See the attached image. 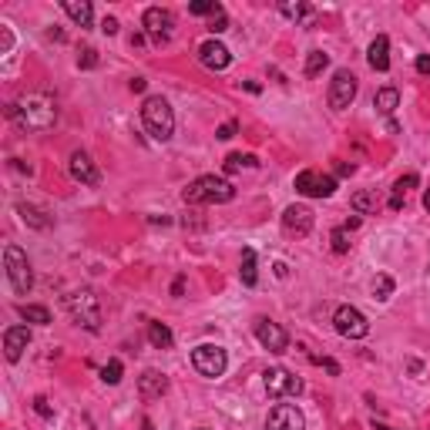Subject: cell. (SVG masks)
I'll list each match as a JSON object with an SVG mask.
<instances>
[{"label":"cell","mask_w":430,"mask_h":430,"mask_svg":"<svg viewBox=\"0 0 430 430\" xmlns=\"http://www.w3.org/2000/svg\"><path fill=\"white\" fill-rule=\"evenodd\" d=\"M148 343H152L155 350H168L175 336H172V329L165 326V323H148Z\"/></svg>","instance_id":"26"},{"label":"cell","mask_w":430,"mask_h":430,"mask_svg":"<svg viewBox=\"0 0 430 430\" xmlns=\"http://www.w3.org/2000/svg\"><path fill=\"white\" fill-rule=\"evenodd\" d=\"M13 48V38H11V31H7V27L0 24V54H7Z\"/></svg>","instance_id":"39"},{"label":"cell","mask_w":430,"mask_h":430,"mask_svg":"<svg viewBox=\"0 0 430 430\" xmlns=\"http://www.w3.org/2000/svg\"><path fill=\"white\" fill-rule=\"evenodd\" d=\"M272 269H276V276H279V279H286V276H290V266H286V263H276Z\"/></svg>","instance_id":"44"},{"label":"cell","mask_w":430,"mask_h":430,"mask_svg":"<svg viewBox=\"0 0 430 430\" xmlns=\"http://www.w3.org/2000/svg\"><path fill=\"white\" fill-rule=\"evenodd\" d=\"M296 192L306 195V199H329L336 192V178L333 175H323L316 168H306L296 175Z\"/></svg>","instance_id":"8"},{"label":"cell","mask_w":430,"mask_h":430,"mask_svg":"<svg viewBox=\"0 0 430 430\" xmlns=\"http://www.w3.org/2000/svg\"><path fill=\"white\" fill-rule=\"evenodd\" d=\"M367 61L373 71H390V40H387V34H380V38L370 44Z\"/></svg>","instance_id":"20"},{"label":"cell","mask_w":430,"mask_h":430,"mask_svg":"<svg viewBox=\"0 0 430 430\" xmlns=\"http://www.w3.org/2000/svg\"><path fill=\"white\" fill-rule=\"evenodd\" d=\"M236 131H239V125H236V121H226V125L219 128V131H215V135H219V138L226 141V138H232V135H236Z\"/></svg>","instance_id":"40"},{"label":"cell","mask_w":430,"mask_h":430,"mask_svg":"<svg viewBox=\"0 0 430 430\" xmlns=\"http://www.w3.org/2000/svg\"><path fill=\"white\" fill-rule=\"evenodd\" d=\"M182 199H185V205H226L236 199V189H232V182H226V178L202 175L182 192Z\"/></svg>","instance_id":"2"},{"label":"cell","mask_w":430,"mask_h":430,"mask_svg":"<svg viewBox=\"0 0 430 430\" xmlns=\"http://www.w3.org/2000/svg\"><path fill=\"white\" fill-rule=\"evenodd\" d=\"M67 309H71V316L75 323H81L84 329H98L101 326V303H98V296L94 290H75L67 296Z\"/></svg>","instance_id":"5"},{"label":"cell","mask_w":430,"mask_h":430,"mask_svg":"<svg viewBox=\"0 0 430 430\" xmlns=\"http://www.w3.org/2000/svg\"><path fill=\"white\" fill-rule=\"evenodd\" d=\"M71 178L81 182V185H98V182H101V172L94 168V162H91L88 152H75V155H71Z\"/></svg>","instance_id":"17"},{"label":"cell","mask_w":430,"mask_h":430,"mask_svg":"<svg viewBox=\"0 0 430 430\" xmlns=\"http://www.w3.org/2000/svg\"><path fill=\"white\" fill-rule=\"evenodd\" d=\"M17 215H21V219H24V226H31V228H51V219L40 212L38 205L21 202V205H17Z\"/></svg>","instance_id":"22"},{"label":"cell","mask_w":430,"mask_h":430,"mask_svg":"<svg viewBox=\"0 0 430 430\" xmlns=\"http://www.w3.org/2000/svg\"><path fill=\"white\" fill-rule=\"evenodd\" d=\"M34 410H38L40 417H48V420L54 417V410H51V404H48V397H34Z\"/></svg>","instance_id":"37"},{"label":"cell","mask_w":430,"mask_h":430,"mask_svg":"<svg viewBox=\"0 0 430 430\" xmlns=\"http://www.w3.org/2000/svg\"><path fill=\"white\" fill-rule=\"evenodd\" d=\"M192 367L199 370L202 377L219 380L222 373H226V367H228V356H226L222 346H215V343H202V346H195V350H192Z\"/></svg>","instance_id":"6"},{"label":"cell","mask_w":430,"mask_h":430,"mask_svg":"<svg viewBox=\"0 0 430 430\" xmlns=\"http://www.w3.org/2000/svg\"><path fill=\"white\" fill-rule=\"evenodd\" d=\"M141 121H145V131L155 141H168L175 135V111H172V104L165 101L162 94L145 98V104H141Z\"/></svg>","instance_id":"3"},{"label":"cell","mask_w":430,"mask_h":430,"mask_svg":"<svg viewBox=\"0 0 430 430\" xmlns=\"http://www.w3.org/2000/svg\"><path fill=\"white\" fill-rule=\"evenodd\" d=\"M141 24H145V31H148V38H152L155 44H165V40L172 38L175 17H172V11H165V7H148L145 17H141Z\"/></svg>","instance_id":"11"},{"label":"cell","mask_w":430,"mask_h":430,"mask_svg":"<svg viewBox=\"0 0 430 430\" xmlns=\"http://www.w3.org/2000/svg\"><path fill=\"white\" fill-rule=\"evenodd\" d=\"M329 242H333V253H350V228H336Z\"/></svg>","instance_id":"34"},{"label":"cell","mask_w":430,"mask_h":430,"mask_svg":"<svg viewBox=\"0 0 430 430\" xmlns=\"http://www.w3.org/2000/svg\"><path fill=\"white\" fill-rule=\"evenodd\" d=\"M4 266H7V279L17 296H27L34 290V272H31V263H27V253L21 246H7L4 249Z\"/></svg>","instance_id":"4"},{"label":"cell","mask_w":430,"mask_h":430,"mask_svg":"<svg viewBox=\"0 0 430 430\" xmlns=\"http://www.w3.org/2000/svg\"><path fill=\"white\" fill-rule=\"evenodd\" d=\"M333 326H336V333L346 336V340H363L370 333L367 316H363L356 306H340V309L333 313Z\"/></svg>","instance_id":"9"},{"label":"cell","mask_w":430,"mask_h":430,"mask_svg":"<svg viewBox=\"0 0 430 430\" xmlns=\"http://www.w3.org/2000/svg\"><path fill=\"white\" fill-rule=\"evenodd\" d=\"M266 430H306V417L299 407L292 404H279L269 410L266 417Z\"/></svg>","instance_id":"12"},{"label":"cell","mask_w":430,"mask_h":430,"mask_svg":"<svg viewBox=\"0 0 430 430\" xmlns=\"http://www.w3.org/2000/svg\"><path fill=\"white\" fill-rule=\"evenodd\" d=\"M101 31H104V34H108V38H111V34H118V21H114V17H104Z\"/></svg>","instance_id":"42"},{"label":"cell","mask_w":430,"mask_h":430,"mask_svg":"<svg viewBox=\"0 0 430 430\" xmlns=\"http://www.w3.org/2000/svg\"><path fill=\"white\" fill-rule=\"evenodd\" d=\"M417 182H420V178L414 175V172L393 182V192H390V209H393V212H400V209H404V195H407V189H414Z\"/></svg>","instance_id":"23"},{"label":"cell","mask_w":430,"mask_h":430,"mask_svg":"<svg viewBox=\"0 0 430 430\" xmlns=\"http://www.w3.org/2000/svg\"><path fill=\"white\" fill-rule=\"evenodd\" d=\"M182 290H185V279H175V286H172V296H182Z\"/></svg>","instance_id":"45"},{"label":"cell","mask_w":430,"mask_h":430,"mask_svg":"<svg viewBox=\"0 0 430 430\" xmlns=\"http://www.w3.org/2000/svg\"><path fill=\"white\" fill-rule=\"evenodd\" d=\"M313 363H319V367L326 370V373H333V377L340 373V363H336V360H326V356H313Z\"/></svg>","instance_id":"38"},{"label":"cell","mask_w":430,"mask_h":430,"mask_svg":"<svg viewBox=\"0 0 430 430\" xmlns=\"http://www.w3.org/2000/svg\"><path fill=\"white\" fill-rule=\"evenodd\" d=\"M27 346H31V329L27 326H7L4 329V356H7L11 363H17V360L24 356Z\"/></svg>","instance_id":"16"},{"label":"cell","mask_w":430,"mask_h":430,"mask_svg":"<svg viewBox=\"0 0 430 430\" xmlns=\"http://www.w3.org/2000/svg\"><path fill=\"white\" fill-rule=\"evenodd\" d=\"M417 75H430V54H420L417 57Z\"/></svg>","instance_id":"41"},{"label":"cell","mask_w":430,"mask_h":430,"mask_svg":"<svg viewBox=\"0 0 430 430\" xmlns=\"http://www.w3.org/2000/svg\"><path fill=\"white\" fill-rule=\"evenodd\" d=\"M199 61H202L209 71H226L228 64H232V51H228L222 40L209 38L205 44H199Z\"/></svg>","instance_id":"15"},{"label":"cell","mask_w":430,"mask_h":430,"mask_svg":"<svg viewBox=\"0 0 430 430\" xmlns=\"http://www.w3.org/2000/svg\"><path fill=\"white\" fill-rule=\"evenodd\" d=\"M61 7L77 27H91V24H94V7H91L88 0H64Z\"/></svg>","instance_id":"21"},{"label":"cell","mask_w":430,"mask_h":430,"mask_svg":"<svg viewBox=\"0 0 430 430\" xmlns=\"http://www.w3.org/2000/svg\"><path fill=\"white\" fill-rule=\"evenodd\" d=\"M424 209H427V212H430V189L424 192Z\"/></svg>","instance_id":"47"},{"label":"cell","mask_w":430,"mask_h":430,"mask_svg":"<svg viewBox=\"0 0 430 430\" xmlns=\"http://www.w3.org/2000/svg\"><path fill=\"white\" fill-rule=\"evenodd\" d=\"M397 104H400L397 88H380L377 94H373V108H377L380 114H393V111H397Z\"/></svg>","instance_id":"24"},{"label":"cell","mask_w":430,"mask_h":430,"mask_svg":"<svg viewBox=\"0 0 430 430\" xmlns=\"http://www.w3.org/2000/svg\"><path fill=\"white\" fill-rule=\"evenodd\" d=\"M279 13H282L286 21H296V24H313V17H316V11H313L306 0H282V4H279Z\"/></svg>","instance_id":"19"},{"label":"cell","mask_w":430,"mask_h":430,"mask_svg":"<svg viewBox=\"0 0 430 430\" xmlns=\"http://www.w3.org/2000/svg\"><path fill=\"white\" fill-rule=\"evenodd\" d=\"M255 340L266 346L269 353H286V346H290V336H286V329L272 323V319H255Z\"/></svg>","instance_id":"13"},{"label":"cell","mask_w":430,"mask_h":430,"mask_svg":"<svg viewBox=\"0 0 430 430\" xmlns=\"http://www.w3.org/2000/svg\"><path fill=\"white\" fill-rule=\"evenodd\" d=\"M370 290H373V299H380V303H387V299L393 296V279L380 272V276L373 279V286H370Z\"/></svg>","instance_id":"30"},{"label":"cell","mask_w":430,"mask_h":430,"mask_svg":"<svg viewBox=\"0 0 430 430\" xmlns=\"http://www.w3.org/2000/svg\"><path fill=\"white\" fill-rule=\"evenodd\" d=\"M350 205H353V212H360V215H373L380 209V199H377V192H356L353 199H350Z\"/></svg>","instance_id":"27"},{"label":"cell","mask_w":430,"mask_h":430,"mask_svg":"<svg viewBox=\"0 0 430 430\" xmlns=\"http://www.w3.org/2000/svg\"><path fill=\"white\" fill-rule=\"evenodd\" d=\"M189 13H195V17H219V13H226V11L215 0H195V4H189Z\"/></svg>","instance_id":"29"},{"label":"cell","mask_w":430,"mask_h":430,"mask_svg":"<svg viewBox=\"0 0 430 430\" xmlns=\"http://www.w3.org/2000/svg\"><path fill=\"white\" fill-rule=\"evenodd\" d=\"M209 31H212V38H215V34H226V31H228V17H226V13H219V17H212V24H209Z\"/></svg>","instance_id":"36"},{"label":"cell","mask_w":430,"mask_h":430,"mask_svg":"<svg viewBox=\"0 0 430 430\" xmlns=\"http://www.w3.org/2000/svg\"><path fill=\"white\" fill-rule=\"evenodd\" d=\"M77 67H84V71L98 67V51H94V48H84V51L77 54Z\"/></svg>","instance_id":"35"},{"label":"cell","mask_w":430,"mask_h":430,"mask_svg":"<svg viewBox=\"0 0 430 430\" xmlns=\"http://www.w3.org/2000/svg\"><path fill=\"white\" fill-rule=\"evenodd\" d=\"M239 276H242V286H255V282H259V272H255V253H253V249H246V253H242Z\"/></svg>","instance_id":"28"},{"label":"cell","mask_w":430,"mask_h":430,"mask_svg":"<svg viewBox=\"0 0 430 430\" xmlns=\"http://www.w3.org/2000/svg\"><path fill=\"white\" fill-rule=\"evenodd\" d=\"M121 373H125L121 360H108V363H104V370H101V380L114 387V383H121Z\"/></svg>","instance_id":"32"},{"label":"cell","mask_w":430,"mask_h":430,"mask_svg":"<svg viewBox=\"0 0 430 430\" xmlns=\"http://www.w3.org/2000/svg\"><path fill=\"white\" fill-rule=\"evenodd\" d=\"M263 383H266V393L269 397H299L303 393V380L296 377V373H290L286 367H272L263 373Z\"/></svg>","instance_id":"7"},{"label":"cell","mask_w":430,"mask_h":430,"mask_svg":"<svg viewBox=\"0 0 430 430\" xmlns=\"http://www.w3.org/2000/svg\"><path fill=\"white\" fill-rule=\"evenodd\" d=\"M329 108L333 111H343V108H350L353 104V98H356V75L353 71H336L333 75V81H329Z\"/></svg>","instance_id":"10"},{"label":"cell","mask_w":430,"mask_h":430,"mask_svg":"<svg viewBox=\"0 0 430 430\" xmlns=\"http://www.w3.org/2000/svg\"><path fill=\"white\" fill-rule=\"evenodd\" d=\"M329 64V54L323 51H309V57H306V77H316L323 75V67Z\"/></svg>","instance_id":"31"},{"label":"cell","mask_w":430,"mask_h":430,"mask_svg":"<svg viewBox=\"0 0 430 430\" xmlns=\"http://www.w3.org/2000/svg\"><path fill=\"white\" fill-rule=\"evenodd\" d=\"M17 313H21V319L34 323V326H48V323H51V313H48V306L24 303V306H17Z\"/></svg>","instance_id":"25"},{"label":"cell","mask_w":430,"mask_h":430,"mask_svg":"<svg viewBox=\"0 0 430 430\" xmlns=\"http://www.w3.org/2000/svg\"><path fill=\"white\" fill-rule=\"evenodd\" d=\"M282 228H286V236H309L313 232V209L309 205H290L286 212H282Z\"/></svg>","instance_id":"14"},{"label":"cell","mask_w":430,"mask_h":430,"mask_svg":"<svg viewBox=\"0 0 430 430\" xmlns=\"http://www.w3.org/2000/svg\"><path fill=\"white\" fill-rule=\"evenodd\" d=\"M373 430H393V427H387V424H373Z\"/></svg>","instance_id":"48"},{"label":"cell","mask_w":430,"mask_h":430,"mask_svg":"<svg viewBox=\"0 0 430 430\" xmlns=\"http://www.w3.org/2000/svg\"><path fill=\"white\" fill-rule=\"evenodd\" d=\"M7 114L27 131H48L54 125V118H57V108H54L48 94H27L21 101H13L7 108Z\"/></svg>","instance_id":"1"},{"label":"cell","mask_w":430,"mask_h":430,"mask_svg":"<svg viewBox=\"0 0 430 430\" xmlns=\"http://www.w3.org/2000/svg\"><path fill=\"white\" fill-rule=\"evenodd\" d=\"M131 91H145V77H135L131 81Z\"/></svg>","instance_id":"46"},{"label":"cell","mask_w":430,"mask_h":430,"mask_svg":"<svg viewBox=\"0 0 430 430\" xmlns=\"http://www.w3.org/2000/svg\"><path fill=\"white\" fill-rule=\"evenodd\" d=\"M242 165H246V168H255V155H228L226 158V172H239Z\"/></svg>","instance_id":"33"},{"label":"cell","mask_w":430,"mask_h":430,"mask_svg":"<svg viewBox=\"0 0 430 430\" xmlns=\"http://www.w3.org/2000/svg\"><path fill=\"white\" fill-rule=\"evenodd\" d=\"M336 175H353V165L340 162V165H336Z\"/></svg>","instance_id":"43"},{"label":"cell","mask_w":430,"mask_h":430,"mask_svg":"<svg viewBox=\"0 0 430 430\" xmlns=\"http://www.w3.org/2000/svg\"><path fill=\"white\" fill-rule=\"evenodd\" d=\"M165 390H168V377L158 373V370H145L138 377V393L145 400H155V397H162Z\"/></svg>","instance_id":"18"}]
</instances>
